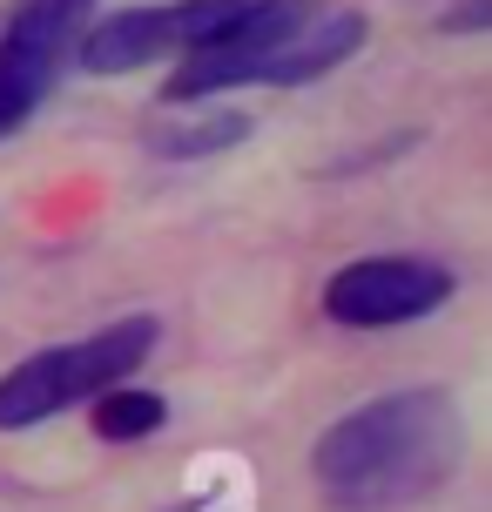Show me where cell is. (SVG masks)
I'll return each mask as SVG.
<instances>
[{
    "instance_id": "cell-1",
    "label": "cell",
    "mask_w": 492,
    "mask_h": 512,
    "mask_svg": "<svg viewBox=\"0 0 492 512\" xmlns=\"http://www.w3.org/2000/svg\"><path fill=\"white\" fill-rule=\"evenodd\" d=\"M459 459H466L459 405L432 384H412V391L371 398L351 418H337L317 438L311 472L337 512H398L432 499L459 472Z\"/></svg>"
},
{
    "instance_id": "cell-2",
    "label": "cell",
    "mask_w": 492,
    "mask_h": 512,
    "mask_svg": "<svg viewBox=\"0 0 492 512\" xmlns=\"http://www.w3.org/2000/svg\"><path fill=\"white\" fill-rule=\"evenodd\" d=\"M364 48V14L331 0H257L230 34L182 54L169 102H209L223 88H304Z\"/></svg>"
},
{
    "instance_id": "cell-3",
    "label": "cell",
    "mask_w": 492,
    "mask_h": 512,
    "mask_svg": "<svg viewBox=\"0 0 492 512\" xmlns=\"http://www.w3.org/2000/svg\"><path fill=\"white\" fill-rule=\"evenodd\" d=\"M149 351H156V317H122V324L81 337V344H54V351L21 358L0 378V432H27L54 411L88 405L115 384H129Z\"/></svg>"
},
{
    "instance_id": "cell-4",
    "label": "cell",
    "mask_w": 492,
    "mask_h": 512,
    "mask_svg": "<svg viewBox=\"0 0 492 512\" xmlns=\"http://www.w3.org/2000/svg\"><path fill=\"white\" fill-rule=\"evenodd\" d=\"M257 0H176V7H122V14H102L75 41L81 68L88 75H129V68H149L162 54H196L209 48L216 34H230Z\"/></svg>"
},
{
    "instance_id": "cell-5",
    "label": "cell",
    "mask_w": 492,
    "mask_h": 512,
    "mask_svg": "<svg viewBox=\"0 0 492 512\" xmlns=\"http://www.w3.org/2000/svg\"><path fill=\"white\" fill-rule=\"evenodd\" d=\"M452 304V270L425 256H358L324 283V317L344 331H385Z\"/></svg>"
},
{
    "instance_id": "cell-6",
    "label": "cell",
    "mask_w": 492,
    "mask_h": 512,
    "mask_svg": "<svg viewBox=\"0 0 492 512\" xmlns=\"http://www.w3.org/2000/svg\"><path fill=\"white\" fill-rule=\"evenodd\" d=\"M81 14H95V0H21L7 14V27H0V135H14L48 102L61 54L81 34Z\"/></svg>"
},
{
    "instance_id": "cell-7",
    "label": "cell",
    "mask_w": 492,
    "mask_h": 512,
    "mask_svg": "<svg viewBox=\"0 0 492 512\" xmlns=\"http://www.w3.org/2000/svg\"><path fill=\"white\" fill-rule=\"evenodd\" d=\"M88 405H95V438H108V445H135V438L162 432V418H169V405L156 391H129V384H115Z\"/></svg>"
},
{
    "instance_id": "cell-8",
    "label": "cell",
    "mask_w": 492,
    "mask_h": 512,
    "mask_svg": "<svg viewBox=\"0 0 492 512\" xmlns=\"http://www.w3.org/2000/svg\"><path fill=\"white\" fill-rule=\"evenodd\" d=\"M250 135V115H236V108H216V115H196V122H169L149 135V149L156 155H216V149H236Z\"/></svg>"
},
{
    "instance_id": "cell-9",
    "label": "cell",
    "mask_w": 492,
    "mask_h": 512,
    "mask_svg": "<svg viewBox=\"0 0 492 512\" xmlns=\"http://www.w3.org/2000/svg\"><path fill=\"white\" fill-rule=\"evenodd\" d=\"M445 27H452V34H479V27H492V0H466Z\"/></svg>"
}]
</instances>
